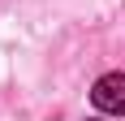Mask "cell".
<instances>
[{
	"instance_id": "6da1fadb",
	"label": "cell",
	"mask_w": 125,
	"mask_h": 121,
	"mask_svg": "<svg viewBox=\"0 0 125 121\" xmlns=\"http://www.w3.org/2000/svg\"><path fill=\"white\" fill-rule=\"evenodd\" d=\"M91 99H95V108L108 112V117H121L125 112V73H104L99 82H95V91H91Z\"/></svg>"
},
{
	"instance_id": "7a4b0ae2",
	"label": "cell",
	"mask_w": 125,
	"mask_h": 121,
	"mask_svg": "<svg viewBox=\"0 0 125 121\" xmlns=\"http://www.w3.org/2000/svg\"><path fill=\"white\" fill-rule=\"evenodd\" d=\"M95 121H99V117H95Z\"/></svg>"
}]
</instances>
